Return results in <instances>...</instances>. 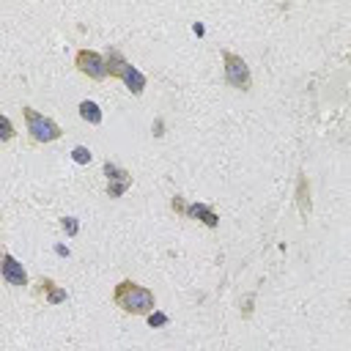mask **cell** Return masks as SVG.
<instances>
[{"label": "cell", "instance_id": "obj_4", "mask_svg": "<svg viewBox=\"0 0 351 351\" xmlns=\"http://www.w3.org/2000/svg\"><path fill=\"white\" fill-rule=\"evenodd\" d=\"M222 71H225V82L230 88H236L241 93L252 90V71H250V66H247V60L241 55L225 49L222 52Z\"/></svg>", "mask_w": 351, "mask_h": 351}, {"label": "cell", "instance_id": "obj_15", "mask_svg": "<svg viewBox=\"0 0 351 351\" xmlns=\"http://www.w3.org/2000/svg\"><path fill=\"white\" fill-rule=\"evenodd\" d=\"M14 137V126H11V118L3 115V143H8Z\"/></svg>", "mask_w": 351, "mask_h": 351}, {"label": "cell", "instance_id": "obj_11", "mask_svg": "<svg viewBox=\"0 0 351 351\" xmlns=\"http://www.w3.org/2000/svg\"><path fill=\"white\" fill-rule=\"evenodd\" d=\"M80 118L88 121V123H93V126H99V123H101V110H99V104L90 101V99L80 101Z\"/></svg>", "mask_w": 351, "mask_h": 351}, {"label": "cell", "instance_id": "obj_10", "mask_svg": "<svg viewBox=\"0 0 351 351\" xmlns=\"http://www.w3.org/2000/svg\"><path fill=\"white\" fill-rule=\"evenodd\" d=\"M296 206H299V214L307 219L313 211V203H310V181L304 173H299V178H296Z\"/></svg>", "mask_w": 351, "mask_h": 351}, {"label": "cell", "instance_id": "obj_3", "mask_svg": "<svg viewBox=\"0 0 351 351\" xmlns=\"http://www.w3.org/2000/svg\"><path fill=\"white\" fill-rule=\"evenodd\" d=\"M22 118H25V129H27V134H30L33 143H55V140L63 137V129L49 115H41L30 104L22 107Z\"/></svg>", "mask_w": 351, "mask_h": 351}, {"label": "cell", "instance_id": "obj_8", "mask_svg": "<svg viewBox=\"0 0 351 351\" xmlns=\"http://www.w3.org/2000/svg\"><path fill=\"white\" fill-rule=\"evenodd\" d=\"M33 296H44V302L47 304H60V302H66L69 299V293L52 280V277H38V282H36V288H33Z\"/></svg>", "mask_w": 351, "mask_h": 351}, {"label": "cell", "instance_id": "obj_7", "mask_svg": "<svg viewBox=\"0 0 351 351\" xmlns=\"http://www.w3.org/2000/svg\"><path fill=\"white\" fill-rule=\"evenodd\" d=\"M0 271H3V280H5L8 285H14V288H27V271L22 269V263H19L11 252L3 255V266H0Z\"/></svg>", "mask_w": 351, "mask_h": 351}, {"label": "cell", "instance_id": "obj_9", "mask_svg": "<svg viewBox=\"0 0 351 351\" xmlns=\"http://www.w3.org/2000/svg\"><path fill=\"white\" fill-rule=\"evenodd\" d=\"M184 217H186V219H197V222L206 225V228H219V214H217L208 203H189Z\"/></svg>", "mask_w": 351, "mask_h": 351}, {"label": "cell", "instance_id": "obj_5", "mask_svg": "<svg viewBox=\"0 0 351 351\" xmlns=\"http://www.w3.org/2000/svg\"><path fill=\"white\" fill-rule=\"evenodd\" d=\"M74 69H77L80 74H85L88 80H96V82H101V80L110 77L107 58H104L101 52H96V49H77V55H74Z\"/></svg>", "mask_w": 351, "mask_h": 351}, {"label": "cell", "instance_id": "obj_12", "mask_svg": "<svg viewBox=\"0 0 351 351\" xmlns=\"http://www.w3.org/2000/svg\"><path fill=\"white\" fill-rule=\"evenodd\" d=\"M71 156H74V162H80V165H85V162H90V151H88L85 145H77V148L71 151Z\"/></svg>", "mask_w": 351, "mask_h": 351}, {"label": "cell", "instance_id": "obj_2", "mask_svg": "<svg viewBox=\"0 0 351 351\" xmlns=\"http://www.w3.org/2000/svg\"><path fill=\"white\" fill-rule=\"evenodd\" d=\"M107 69H110V77H115V80H121L123 85H126V90L129 93H134V96H143V90H145V85H148V80H145V74L143 71H137L115 47L112 49H107Z\"/></svg>", "mask_w": 351, "mask_h": 351}, {"label": "cell", "instance_id": "obj_13", "mask_svg": "<svg viewBox=\"0 0 351 351\" xmlns=\"http://www.w3.org/2000/svg\"><path fill=\"white\" fill-rule=\"evenodd\" d=\"M170 208H173L176 214H181V217H184V214H186V203H184V197H181V195H173V200H170Z\"/></svg>", "mask_w": 351, "mask_h": 351}, {"label": "cell", "instance_id": "obj_1", "mask_svg": "<svg viewBox=\"0 0 351 351\" xmlns=\"http://www.w3.org/2000/svg\"><path fill=\"white\" fill-rule=\"evenodd\" d=\"M112 304L126 315H151L156 310V296L134 280H121L112 291Z\"/></svg>", "mask_w": 351, "mask_h": 351}, {"label": "cell", "instance_id": "obj_14", "mask_svg": "<svg viewBox=\"0 0 351 351\" xmlns=\"http://www.w3.org/2000/svg\"><path fill=\"white\" fill-rule=\"evenodd\" d=\"M60 228H63L69 236H74V233H77V219H74V217H63V219H60Z\"/></svg>", "mask_w": 351, "mask_h": 351}, {"label": "cell", "instance_id": "obj_16", "mask_svg": "<svg viewBox=\"0 0 351 351\" xmlns=\"http://www.w3.org/2000/svg\"><path fill=\"white\" fill-rule=\"evenodd\" d=\"M148 324H151V326H165V324H167V315H162V313L154 310V313L148 315Z\"/></svg>", "mask_w": 351, "mask_h": 351}, {"label": "cell", "instance_id": "obj_6", "mask_svg": "<svg viewBox=\"0 0 351 351\" xmlns=\"http://www.w3.org/2000/svg\"><path fill=\"white\" fill-rule=\"evenodd\" d=\"M104 176H107V195L112 200L123 197L132 189V173L126 167H118L115 162H104Z\"/></svg>", "mask_w": 351, "mask_h": 351}]
</instances>
